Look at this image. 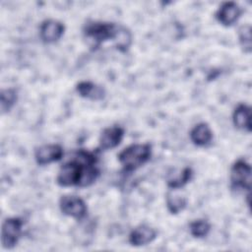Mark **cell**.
<instances>
[{
  "label": "cell",
  "instance_id": "1",
  "mask_svg": "<svg viewBox=\"0 0 252 252\" xmlns=\"http://www.w3.org/2000/svg\"><path fill=\"white\" fill-rule=\"evenodd\" d=\"M97 161V152L78 150L74 157L59 168L56 183L61 187L92 185L99 176Z\"/></svg>",
  "mask_w": 252,
  "mask_h": 252
},
{
  "label": "cell",
  "instance_id": "2",
  "mask_svg": "<svg viewBox=\"0 0 252 252\" xmlns=\"http://www.w3.org/2000/svg\"><path fill=\"white\" fill-rule=\"evenodd\" d=\"M84 37L93 49L98 48L103 42L113 40L115 47L125 52L132 43V34L121 25L108 22H89L83 29Z\"/></svg>",
  "mask_w": 252,
  "mask_h": 252
},
{
  "label": "cell",
  "instance_id": "3",
  "mask_svg": "<svg viewBox=\"0 0 252 252\" xmlns=\"http://www.w3.org/2000/svg\"><path fill=\"white\" fill-rule=\"evenodd\" d=\"M152 156V146L149 143L132 144L123 149L117 156L123 170L130 173L144 165Z\"/></svg>",
  "mask_w": 252,
  "mask_h": 252
},
{
  "label": "cell",
  "instance_id": "4",
  "mask_svg": "<svg viewBox=\"0 0 252 252\" xmlns=\"http://www.w3.org/2000/svg\"><path fill=\"white\" fill-rule=\"evenodd\" d=\"M230 185L233 189H251V166L243 158L234 161L230 168Z\"/></svg>",
  "mask_w": 252,
  "mask_h": 252
},
{
  "label": "cell",
  "instance_id": "5",
  "mask_svg": "<svg viewBox=\"0 0 252 252\" xmlns=\"http://www.w3.org/2000/svg\"><path fill=\"white\" fill-rule=\"evenodd\" d=\"M23 224L24 220L18 217L8 218L3 221L1 228V242L3 248L13 249L17 245L22 235Z\"/></svg>",
  "mask_w": 252,
  "mask_h": 252
},
{
  "label": "cell",
  "instance_id": "6",
  "mask_svg": "<svg viewBox=\"0 0 252 252\" xmlns=\"http://www.w3.org/2000/svg\"><path fill=\"white\" fill-rule=\"evenodd\" d=\"M59 208L63 215L76 219L83 220L88 212V207L85 201L74 195H64L59 200Z\"/></svg>",
  "mask_w": 252,
  "mask_h": 252
},
{
  "label": "cell",
  "instance_id": "7",
  "mask_svg": "<svg viewBox=\"0 0 252 252\" xmlns=\"http://www.w3.org/2000/svg\"><path fill=\"white\" fill-rule=\"evenodd\" d=\"M63 149L58 144H46L38 147L34 152V159L37 164L45 165L58 161L63 157Z\"/></svg>",
  "mask_w": 252,
  "mask_h": 252
},
{
  "label": "cell",
  "instance_id": "8",
  "mask_svg": "<svg viewBox=\"0 0 252 252\" xmlns=\"http://www.w3.org/2000/svg\"><path fill=\"white\" fill-rule=\"evenodd\" d=\"M65 32V26L57 21L48 19L41 23L39 27V35L43 42L53 43L61 38Z\"/></svg>",
  "mask_w": 252,
  "mask_h": 252
},
{
  "label": "cell",
  "instance_id": "9",
  "mask_svg": "<svg viewBox=\"0 0 252 252\" xmlns=\"http://www.w3.org/2000/svg\"><path fill=\"white\" fill-rule=\"evenodd\" d=\"M242 9L235 2H224L222 3L218 11L216 12V19L222 26L228 27L233 25L241 16Z\"/></svg>",
  "mask_w": 252,
  "mask_h": 252
},
{
  "label": "cell",
  "instance_id": "10",
  "mask_svg": "<svg viewBox=\"0 0 252 252\" xmlns=\"http://www.w3.org/2000/svg\"><path fill=\"white\" fill-rule=\"evenodd\" d=\"M124 137V129L120 126L114 125L110 127H106L102 130L99 136V146L98 149L101 151L111 150L116 148Z\"/></svg>",
  "mask_w": 252,
  "mask_h": 252
},
{
  "label": "cell",
  "instance_id": "11",
  "mask_svg": "<svg viewBox=\"0 0 252 252\" xmlns=\"http://www.w3.org/2000/svg\"><path fill=\"white\" fill-rule=\"evenodd\" d=\"M157 234V230L154 227L148 224H140L130 232L129 242L136 247L144 246L153 242L156 239Z\"/></svg>",
  "mask_w": 252,
  "mask_h": 252
},
{
  "label": "cell",
  "instance_id": "12",
  "mask_svg": "<svg viewBox=\"0 0 252 252\" xmlns=\"http://www.w3.org/2000/svg\"><path fill=\"white\" fill-rule=\"evenodd\" d=\"M76 92L80 96L92 100H101L105 96V90L91 81H82L76 85Z\"/></svg>",
  "mask_w": 252,
  "mask_h": 252
},
{
  "label": "cell",
  "instance_id": "13",
  "mask_svg": "<svg viewBox=\"0 0 252 252\" xmlns=\"http://www.w3.org/2000/svg\"><path fill=\"white\" fill-rule=\"evenodd\" d=\"M232 121L236 128L251 132V108L245 103H239L232 113Z\"/></svg>",
  "mask_w": 252,
  "mask_h": 252
},
{
  "label": "cell",
  "instance_id": "14",
  "mask_svg": "<svg viewBox=\"0 0 252 252\" xmlns=\"http://www.w3.org/2000/svg\"><path fill=\"white\" fill-rule=\"evenodd\" d=\"M190 139L194 145L198 147H205L211 143L213 139V132L207 123L201 122L191 129Z\"/></svg>",
  "mask_w": 252,
  "mask_h": 252
},
{
  "label": "cell",
  "instance_id": "15",
  "mask_svg": "<svg viewBox=\"0 0 252 252\" xmlns=\"http://www.w3.org/2000/svg\"><path fill=\"white\" fill-rule=\"evenodd\" d=\"M192 175H193L192 168L189 166H186L183 169L179 170L178 172L174 171L173 173H168L166 178V184L170 189H173V190L180 189L191 180Z\"/></svg>",
  "mask_w": 252,
  "mask_h": 252
},
{
  "label": "cell",
  "instance_id": "16",
  "mask_svg": "<svg viewBox=\"0 0 252 252\" xmlns=\"http://www.w3.org/2000/svg\"><path fill=\"white\" fill-rule=\"evenodd\" d=\"M18 99V91L14 88L4 89L0 94V105L2 114L7 113L15 105Z\"/></svg>",
  "mask_w": 252,
  "mask_h": 252
},
{
  "label": "cell",
  "instance_id": "17",
  "mask_svg": "<svg viewBox=\"0 0 252 252\" xmlns=\"http://www.w3.org/2000/svg\"><path fill=\"white\" fill-rule=\"evenodd\" d=\"M187 205V200L185 197L179 196V195H172L171 193L166 194V207L168 211L176 215L183 211Z\"/></svg>",
  "mask_w": 252,
  "mask_h": 252
},
{
  "label": "cell",
  "instance_id": "18",
  "mask_svg": "<svg viewBox=\"0 0 252 252\" xmlns=\"http://www.w3.org/2000/svg\"><path fill=\"white\" fill-rule=\"evenodd\" d=\"M189 230L192 236L202 238L208 235L211 230V224L206 220H196L189 224Z\"/></svg>",
  "mask_w": 252,
  "mask_h": 252
},
{
  "label": "cell",
  "instance_id": "19",
  "mask_svg": "<svg viewBox=\"0 0 252 252\" xmlns=\"http://www.w3.org/2000/svg\"><path fill=\"white\" fill-rule=\"evenodd\" d=\"M238 38L242 50L245 53H250L252 49V37H251V27L245 25L238 30Z\"/></svg>",
  "mask_w": 252,
  "mask_h": 252
}]
</instances>
